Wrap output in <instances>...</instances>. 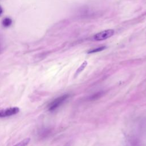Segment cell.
<instances>
[{
    "label": "cell",
    "instance_id": "cell-7",
    "mask_svg": "<svg viewBox=\"0 0 146 146\" xmlns=\"http://www.w3.org/2000/svg\"><path fill=\"white\" fill-rule=\"evenodd\" d=\"M87 62H86V61H84V62L81 64V66L78 68V70H77L76 71L75 75H78L80 72H81L84 70V68L86 67V66H87Z\"/></svg>",
    "mask_w": 146,
    "mask_h": 146
},
{
    "label": "cell",
    "instance_id": "cell-5",
    "mask_svg": "<svg viewBox=\"0 0 146 146\" xmlns=\"http://www.w3.org/2000/svg\"><path fill=\"white\" fill-rule=\"evenodd\" d=\"M29 141H30V138H26L21 141L19 143H17L14 146H26L29 144Z\"/></svg>",
    "mask_w": 146,
    "mask_h": 146
},
{
    "label": "cell",
    "instance_id": "cell-9",
    "mask_svg": "<svg viewBox=\"0 0 146 146\" xmlns=\"http://www.w3.org/2000/svg\"><path fill=\"white\" fill-rule=\"evenodd\" d=\"M2 13H3V10H2V8L1 7V6H0V16L2 15Z\"/></svg>",
    "mask_w": 146,
    "mask_h": 146
},
{
    "label": "cell",
    "instance_id": "cell-3",
    "mask_svg": "<svg viewBox=\"0 0 146 146\" xmlns=\"http://www.w3.org/2000/svg\"><path fill=\"white\" fill-rule=\"evenodd\" d=\"M19 111V108L18 107H11L9 108H6L5 110H0V117H7L10 116H12L17 113Z\"/></svg>",
    "mask_w": 146,
    "mask_h": 146
},
{
    "label": "cell",
    "instance_id": "cell-6",
    "mask_svg": "<svg viewBox=\"0 0 146 146\" xmlns=\"http://www.w3.org/2000/svg\"><path fill=\"white\" fill-rule=\"evenodd\" d=\"M106 47L105 46H102V47H99L97 48H92L90 50L88 51V53H94V52H99L103 50H104Z\"/></svg>",
    "mask_w": 146,
    "mask_h": 146
},
{
    "label": "cell",
    "instance_id": "cell-2",
    "mask_svg": "<svg viewBox=\"0 0 146 146\" xmlns=\"http://www.w3.org/2000/svg\"><path fill=\"white\" fill-rule=\"evenodd\" d=\"M114 34V30L112 29L106 30L96 34L93 39L95 40H103L112 36Z\"/></svg>",
    "mask_w": 146,
    "mask_h": 146
},
{
    "label": "cell",
    "instance_id": "cell-1",
    "mask_svg": "<svg viewBox=\"0 0 146 146\" xmlns=\"http://www.w3.org/2000/svg\"><path fill=\"white\" fill-rule=\"evenodd\" d=\"M68 97H69V95L65 94L55 99L49 104L48 110L51 111H55L58 108H59L62 104H63L66 102V100H67Z\"/></svg>",
    "mask_w": 146,
    "mask_h": 146
},
{
    "label": "cell",
    "instance_id": "cell-4",
    "mask_svg": "<svg viewBox=\"0 0 146 146\" xmlns=\"http://www.w3.org/2000/svg\"><path fill=\"white\" fill-rule=\"evenodd\" d=\"M2 23L4 27H9L11 25L12 20H11V19L9 18H5L3 19Z\"/></svg>",
    "mask_w": 146,
    "mask_h": 146
},
{
    "label": "cell",
    "instance_id": "cell-8",
    "mask_svg": "<svg viewBox=\"0 0 146 146\" xmlns=\"http://www.w3.org/2000/svg\"><path fill=\"white\" fill-rule=\"evenodd\" d=\"M102 96V92L96 93V94H94V95L91 96L90 97V99H91V100H93V99H97V98H98L99 97H100V96Z\"/></svg>",
    "mask_w": 146,
    "mask_h": 146
}]
</instances>
